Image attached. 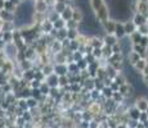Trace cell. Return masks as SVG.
Instances as JSON below:
<instances>
[{"mask_svg":"<svg viewBox=\"0 0 148 128\" xmlns=\"http://www.w3.org/2000/svg\"><path fill=\"white\" fill-rule=\"evenodd\" d=\"M115 31H116V35H117L119 37H122L124 33H125V27H122L121 24H119V26L115 27Z\"/></svg>","mask_w":148,"mask_h":128,"instance_id":"cell-1","label":"cell"},{"mask_svg":"<svg viewBox=\"0 0 148 128\" xmlns=\"http://www.w3.org/2000/svg\"><path fill=\"white\" fill-rule=\"evenodd\" d=\"M144 23V17L143 16H135V18H134V24H139V26H142Z\"/></svg>","mask_w":148,"mask_h":128,"instance_id":"cell-2","label":"cell"},{"mask_svg":"<svg viewBox=\"0 0 148 128\" xmlns=\"http://www.w3.org/2000/svg\"><path fill=\"white\" fill-rule=\"evenodd\" d=\"M134 23H127L125 26V33H133L134 32Z\"/></svg>","mask_w":148,"mask_h":128,"instance_id":"cell-3","label":"cell"},{"mask_svg":"<svg viewBox=\"0 0 148 128\" xmlns=\"http://www.w3.org/2000/svg\"><path fill=\"white\" fill-rule=\"evenodd\" d=\"M66 67L64 65H58V67H56V72L58 73V74H63L64 72H66Z\"/></svg>","mask_w":148,"mask_h":128,"instance_id":"cell-4","label":"cell"},{"mask_svg":"<svg viewBox=\"0 0 148 128\" xmlns=\"http://www.w3.org/2000/svg\"><path fill=\"white\" fill-rule=\"evenodd\" d=\"M71 16H72V12H71L70 9H64V12H63V17H64V18H70Z\"/></svg>","mask_w":148,"mask_h":128,"instance_id":"cell-5","label":"cell"},{"mask_svg":"<svg viewBox=\"0 0 148 128\" xmlns=\"http://www.w3.org/2000/svg\"><path fill=\"white\" fill-rule=\"evenodd\" d=\"M106 42L108 45H115V37H106Z\"/></svg>","mask_w":148,"mask_h":128,"instance_id":"cell-6","label":"cell"}]
</instances>
